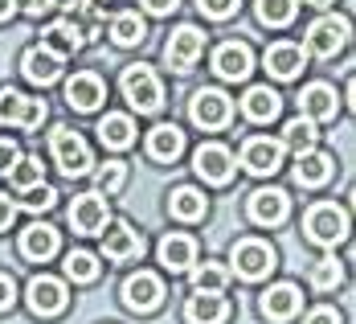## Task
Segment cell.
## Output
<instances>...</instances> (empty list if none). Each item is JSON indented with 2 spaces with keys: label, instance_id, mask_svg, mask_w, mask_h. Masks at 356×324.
Here are the masks:
<instances>
[{
  "label": "cell",
  "instance_id": "6da1fadb",
  "mask_svg": "<svg viewBox=\"0 0 356 324\" xmlns=\"http://www.w3.org/2000/svg\"><path fill=\"white\" fill-rule=\"evenodd\" d=\"M123 99L140 115H156L164 107V86H160L156 70L152 66H127L123 70Z\"/></svg>",
  "mask_w": 356,
  "mask_h": 324
},
{
  "label": "cell",
  "instance_id": "7a4b0ae2",
  "mask_svg": "<svg viewBox=\"0 0 356 324\" xmlns=\"http://www.w3.org/2000/svg\"><path fill=\"white\" fill-rule=\"evenodd\" d=\"M49 152H54V160H58V169H62L66 177H82V173H90V164H95L86 140H82L78 132H70V128H54Z\"/></svg>",
  "mask_w": 356,
  "mask_h": 324
},
{
  "label": "cell",
  "instance_id": "3957f363",
  "mask_svg": "<svg viewBox=\"0 0 356 324\" xmlns=\"http://www.w3.org/2000/svg\"><path fill=\"white\" fill-rule=\"evenodd\" d=\"M303 230H307V238H312V242H320V247H336V242L348 234V214H344L340 206L323 201V206H316V210H307Z\"/></svg>",
  "mask_w": 356,
  "mask_h": 324
},
{
  "label": "cell",
  "instance_id": "277c9868",
  "mask_svg": "<svg viewBox=\"0 0 356 324\" xmlns=\"http://www.w3.org/2000/svg\"><path fill=\"white\" fill-rule=\"evenodd\" d=\"M188 115H193V123H197V128L217 132V128H225V123L234 119V103H229V95H225V91L201 86V91L193 95V103H188Z\"/></svg>",
  "mask_w": 356,
  "mask_h": 324
},
{
  "label": "cell",
  "instance_id": "5b68a950",
  "mask_svg": "<svg viewBox=\"0 0 356 324\" xmlns=\"http://www.w3.org/2000/svg\"><path fill=\"white\" fill-rule=\"evenodd\" d=\"M41 119H45V99H29L21 91H0V123L33 132L41 128Z\"/></svg>",
  "mask_w": 356,
  "mask_h": 324
},
{
  "label": "cell",
  "instance_id": "8992f818",
  "mask_svg": "<svg viewBox=\"0 0 356 324\" xmlns=\"http://www.w3.org/2000/svg\"><path fill=\"white\" fill-rule=\"evenodd\" d=\"M283 140H270V136H254L242 144V169L254 173V177H270V173H279V164H283Z\"/></svg>",
  "mask_w": 356,
  "mask_h": 324
},
{
  "label": "cell",
  "instance_id": "52a82bcc",
  "mask_svg": "<svg viewBox=\"0 0 356 324\" xmlns=\"http://www.w3.org/2000/svg\"><path fill=\"white\" fill-rule=\"evenodd\" d=\"M25 300H29V312L33 316H58L66 304H70V291L62 279H54V275H37L29 291H25Z\"/></svg>",
  "mask_w": 356,
  "mask_h": 324
},
{
  "label": "cell",
  "instance_id": "ba28073f",
  "mask_svg": "<svg viewBox=\"0 0 356 324\" xmlns=\"http://www.w3.org/2000/svg\"><path fill=\"white\" fill-rule=\"evenodd\" d=\"M348 41V21L344 17H320L312 29H307V54L316 58H336Z\"/></svg>",
  "mask_w": 356,
  "mask_h": 324
},
{
  "label": "cell",
  "instance_id": "9c48e42d",
  "mask_svg": "<svg viewBox=\"0 0 356 324\" xmlns=\"http://www.w3.org/2000/svg\"><path fill=\"white\" fill-rule=\"evenodd\" d=\"M270 267H275V251L266 242H258V238L234 242V271L242 279H262V275H270Z\"/></svg>",
  "mask_w": 356,
  "mask_h": 324
},
{
  "label": "cell",
  "instance_id": "30bf717a",
  "mask_svg": "<svg viewBox=\"0 0 356 324\" xmlns=\"http://www.w3.org/2000/svg\"><path fill=\"white\" fill-rule=\"evenodd\" d=\"M193 169H197V177H205L209 185H225L238 164H234V152L225 144H201L193 152Z\"/></svg>",
  "mask_w": 356,
  "mask_h": 324
},
{
  "label": "cell",
  "instance_id": "8fae6325",
  "mask_svg": "<svg viewBox=\"0 0 356 324\" xmlns=\"http://www.w3.org/2000/svg\"><path fill=\"white\" fill-rule=\"evenodd\" d=\"M164 54H168V66H172V70H180V74L193 70V62L205 54V33H201L197 25H180L177 33L168 37V49H164Z\"/></svg>",
  "mask_w": 356,
  "mask_h": 324
},
{
  "label": "cell",
  "instance_id": "7c38bea8",
  "mask_svg": "<svg viewBox=\"0 0 356 324\" xmlns=\"http://www.w3.org/2000/svg\"><path fill=\"white\" fill-rule=\"evenodd\" d=\"M70 226H74V234H99V230H107V197H103V193H82V197H74Z\"/></svg>",
  "mask_w": 356,
  "mask_h": 324
},
{
  "label": "cell",
  "instance_id": "4fadbf2b",
  "mask_svg": "<svg viewBox=\"0 0 356 324\" xmlns=\"http://www.w3.org/2000/svg\"><path fill=\"white\" fill-rule=\"evenodd\" d=\"M160 300H164V284H160L152 271H140V275H131V279L123 284V304H127L131 312H156Z\"/></svg>",
  "mask_w": 356,
  "mask_h": 324
},
{
  "label": "cell",
  "instance_id": "5bb4252c",
  "mask_svg": "<svg viewBox=\"0 0 356 324\" xmlns=\"http://www.w3.org/2000/svg\"><path fill=\"white\" fill-rule=\"evenodd\" d=\"M262 66L266 74H275V78H299V70L307 66V49L303 45H295V41H275L270 49H266V58H262Z\"/></svg>",
  "mask_w": 356,
  "mask_h": 324
},
{
  "label": "cell",
  "instance_id": "9a60e30c",
  "mask_svg": "<svg viewBox=\"0 0 356 324\" xmlns=\"http://www.w3.org/2000/svg\"><path fill=\"white\" fill-rule=\"evenodd\" d=\"M213 70L221 74V78H229V82L250 78V70H254V54H250V45L246 41H225V45H217Z\"/></svg>",
  "mask_w": 356,
  "mask_h": 324
},
{
  "label": "cell",
  "instance_id": "2e32d148",
  "mask_svg": "<svg viewBox=\"0 0 356 324\" xmlns=\"http://www.w3.org/2000/svg\"><path fill=\"white\" fill-rule=\"evenodd\" d=\"M62 54H54L49 45H33V49H25V58H21V70L29 82L37 86H49V82H58V74H62Z\"/></svg>",
  "mask_w": 356,
  "mask_h": 324
},
{
  "label": "cell",
  "instance_id": "e0dca14e",
  "mask_svg": "<svg viewBox=\"0 0 356 324\" xmlns=\"http://www.w3.org/2000/svg\"><path fill=\"white\" fill-rule=\"evenodd\" d=\"M103 99H107V91H103V78H99V74L82 70L66 82V103H70L74 111H99Z\"/></svg>",
  "mask_w": 356,
  "mask_h": 324
},
{
  "label": "cell",
  "instance_id": "ac0fdd59",
  "mask_svg": "<svg viewBox=\"0 0 356 324\" xmlns=\"http://www.w3.org/2000/svg\"><path fill=\"white\" fill-rule=\"evenodd\" d=\"M299 304H303V291L295 288V284H279V288L262 291V300H258V308H262L266 321H291L299 312Z\"/></svg>",
  "mask_w": 356,
  "mask_h": 324
},
{
  "label": "cell",
  "instance_id": "d6986e66",
  "mask_svg": "<svg viewBox=\"0 0 356 324\" xmlns=\"http://www.w3.org/2000/svg\"><path fill=\"white\" fill-rule=\"evenodd\" d=\"M291 210V197H286L283 189H258L254 197H250V217L258 222V226H279Z\"/></svg>",
  "mask_w": 356,
  "mask_h": 324
},
{
  "label": "cell",
  "instance_id": "ffe728a7",
  "mask_svg": "<svg viewBox=\"0 0 356 324\" xmlns=\"http://www.w3.org/2000/svg\"><path fill=\"white\" fill-rule=\"evenodd\" d=\"M299 107L307 119H316V123H327V119H336V111H340V99H336V91L327 86V82H312L303 95H299Z\"/></svg>",
  "mask_w": 356,
  "mask_h": 324
},
{
  "label": "cell",
  "instance_id": "44dd1931",
  "mask_svg": "<svg viewBox=\"0 0 356 324\" xmlns=\"http://www.w3.org/2000/svg\"><path fill=\"white\" fill-rule=\"evenodd\" d=\"M140 251H143L140 230H131L127 222H115L111 230H103V254H107V259L123 263V259H136Z\"/></svg>",
  "mask_w": 356,
  "mask_h": 324
},
{
  "label": "cell",
  "instance_id": "7402d4cb",
  "mask_svg": "<svg viewBox=\"0 0 356 324\" xmlns=\"http://www.w3.org/2000/svg\"><path fill=\"white\" fill-rule=\"evenodd\" d=\"M332 169H336V160H332L327 152H316V148H307V152L295 156V180H299L303 189L323 185V180L332 177Z\"/></svg>",
  "mask_w": 356,
  "mask_h": 324
},
{
  "label": "cell",
  "instance_id": "603a6c76",
  "mask_svg": "<svg viewBox=\"0 0 356 324\" xmlns=\"http://www.w3.org/2000/svg\"><path fill=\"white\" fill-rule=\"evenodd\" d=\"M279 107H283V99L270 86H250L246 95H242V115H246L250 123H270L279 115Z\"/></svg>",
  "mask_w": 356,
  "mask_h": 324
},
{
  "label": "cell",
  "instance_id": "cb8c5ba5",
  "mask_svg": "<svg viewBox=\"0 0 356 324\" xmlns=\"http://www.w3.org/2000/svg\"><path fill=\"white\" fill-rule=\"evenodd\" d=\"M180 152H184V132L177 123H156L147 132V156L152 160H177Z\"/></svg>",
  "mask_w": 356,
  "mask_h": 324
},
{
  "label": "cell",
  "instance_id": "d4e9b609",
  "mask_svg": "<svg viewBox=\"0 0 356 324\" xmlns=\"http://www.w3.org/2000/svg\"><path fill=\"white\" fill-rule=\"evenodd\" d=\"M184 321L188 324H225L229 321V304L221 300V295H188V304H184Z\"/></svg>",
  "mask_w": 356,
  "mask_h": 324
},
{
  "label": "cell",
  "instance_id": "484cf974",
  "mask_svg": "<svg viewBox=\"0 0 356 324\" xmlns=\"http://www.w3.org/2000/svg\"><path fill=\"white\" fill-rule=\"evenodd\" d=\"M160 263L168 271H188L197 263V242L188 234H164L160 238Z\"/></svg>",
  "mask_w": 356,
  "mask_h": 324
},
{
  "label": "cell",
  "instance_id": "4316f807",
  "mask_svg": "<svg viewBox=\"0 0 356 324\" xmlns=\"http://www.w3.org/2000/svg\"><path fill=\"white\" fill-rule=\"evenodd\" d=\"M21 254L33 259V263H45L49 254H58V230L45 226V222H33V226L21 234Z\"/></svg>",
  "mask_w": 356,
  "mask_h": 324
},
{
  "label": "cell",
  "instance_id": "83f0119b",
  "mask_svg": "<svg viewBox=\"0 0 356 324\" xmlns=\"http://www.w3.org/2000/svg\"><path fill=\"white\" fill-rule=\"evenodd\" d=\"M41 45H49L54 54H62V58H70V54H78L82 45H86V33L74 25L70 17H62V21H54L49 29H45V41Z\"/></svg>",
  "mask_w": 356,
  "mask_h": 324
},
{
  "label": "cell",
  "instance_id": "f1b7e54d",
  "mask_svg": "<svg viewBox=\"0 0 356 324\" xmlns=\"http://www.w3.org/2000/svg\"><path fill=\"white\" fill-rule=\"evenodd\" d=\"M66 17L86 33V41H95V37L103 33V25H107V17H103V0H70V4H66Z\"/></svg>",
  "mask_w": 356,
  "mask_h": 324
},
{
  "label": "cell",
  "instance_id": "f546056e",
  "mask_svg": "<svg viewBox=\"0 0 356 324\" xmlns=\"http://www.w3.org/2000/svg\"><path fill=\"white\" fill-rule=\"evenodd\" d=\"M99 140H103L107 148H131V140H136V123H131V115L107 111V115L99 119Z\"/></svg>",
  "mask_w": 356,
  "mask_h": 324
},
{
  "label": "cell",
  "instance_id": "4dcf8cb0",
  "mask_svg": "<svg viewBox=\"0 0 356 324\" xmlns=\"http://www.w3.org/2000/svg\"><path fill=\"white\" fill-rule=\"evenodd\" d=\"M205 210H209V201H205V193L193 189V185H180L177 193L168 197V214L180 217V222H197V217H205Z\"/></svg>",
  "mask_w": 356,
  "mask_h": 324
},
{
  "label": "cell",
  "instance_id": "1f68e13d",
  "mask_svg": "<svg viewBox=\"0 0 356 324\" xmlns=\"http://www.w3.org/2000/svg\"><path fill=\"white\" fill-rule=\"evenodd\" d=\"M4 177L13 180L17 193H29V189H37V185H45V164H41L37 156H17L13 169H8Z\"/></svg>",
  "mask_w": 356,
  "mask_h": 324
},
{
  "label": "cell",
  "instance_id": "d6a6232c",
  "mask_svg": "<svg viewBox=\"0 0 356 324\" xmlns=\"http://www.w3.org/2000/svg\"><path fill=\"white\" fill-rule=\"evenodd\" d=\"M111 41L115 45H123V49H131V45H140L147 29H143V17L140 13H119V17H111Z\"/></svg>",
  "mask_w": 356,
  "mask_h": 324
},
{
  "label": "cell",
  "instance_id": "836d02e7",
  "mask_svg": "<svg viewBox=\"0 0 356 324\" xmlns=\"http://www.w3.org/2000/svg\"><path fill=\"white\" fill-rule=\"evenodd\" d=\"M225 288H229V271H225L221 263H201V267H193V291H197V295H221Z\"/></svg>",
  "mask_w": 356,
  "mask_h": 324
},
{
  "label": "cell",
  "instance_id": "e575fe53",
  "mask_svg": "<svg viewBox=\"0 0 356 324\" xmlns=\"http://www.w3.org/2000/svg\"><path fill=\"white\" fill-rule=\"evenodd\" d=\"M316 119H307V115H299V119H291L283 128V148H291L295 156L299 152H307V148H316Z\"/></svg>",
  "mask_w": 356,
  "mask_h": 324
},
{
  "label": "cell",
  "instance_id": "d590c367",
  "mask_svg": "<svg viewBox=\"0 0 356 324\" xmlns=\"http://www.w3.org/2000/svg\"><path fill=\"white\" fill-rule=\"evenodd\" d=\"M299 13V0H258V21L270 25V29H283L295 21Z\"/></svg>",
  "mask_w": 356,
  "mask_h": 324
},
{
  "label": "cell",
  "instance_id": "8d00e7d4",
  "mask_svg": "<svg viewBox=\"0 0 356 324\" xmlns=\"http://www.w3.org/2000/svg\"><path fill=\"white\" fill-rule=\"evenodd\" d=\"M66 275H70L74 284H90V279H99V259L90 251H70L66 254Z\"/></svg>",
  "mask_w": 356,
  "mask_h": 324
},
{
  "label": "cell",
  "instance_id": "74e56055",
  "mask_svg": "<svg viewBox=\"0 0 356 324\" xmlns=\"http://www.w3.org/2000/svg\"><path fill=\"white\" fill-rule=\"evenodd\" d=\"M123 180H127V164H123V160H107V164H99V169H95V185H99V189H95V193H119V189H123Z\"/></svg>",
  "mask_w": 356,
  "mask_h": 324
},
{
  "label": "cell",
  "instance_id": "f35d334b",
  "mask_svg": "<svg viewBox=\"0 0 356 324\" xmlns=\"http://www.w3.org/2000/svg\"><path fill=\"white\" fill-rule=\"evenodd\" d=\"M340 279H344V267H340V259H336V254L320 259V263H316V271H312V284H316L320 291H332Z\"/></svg>",
  "mask_w": 356,
  "mask_h": 324
},
{
  "label": "cell",
  "instance_id": "ab89813d",
  "mask_svg": "<svg viewBox=\"0 0 356 324\" xmlns=\"http://www.w3.org/2000/svg\"><path fill=\"white\" fill-rule=\"evenodd\" d=\"M197 4H201V13H205V17L225 21V17H234V13H238V4H242V0H197Z\"/></svg>",
  "mask_w": 356,
  "mask_h": 324
},
{
  "label": "cell",
  "instance_id": "60d3db41",
  "mask_svg": "<svg viewBox=\"0 0 356 324\" xmlns=\"http://www.w3.org/2000/svg\"><path fill=\"white\" fill-rule=\"evenodd\" d=\"M13 300H17V284H13L8 275H0V312H8Z\"/></svg>",
  "mask_w": 356,
  "mask_h": 324
},
{
  "label": "cell",
  "instance_id": "b9f144b4",
  "mask_svg": "<svg viewBox=\"0 0 356 324\" xmlns=\"http://www.w3.org/2000/svg\"><path fill=\"white\" fill-rule=\"evenodd\" d=\"M13 217H17V201L0 193V230H8V226H13Z\"/></svg>",
  "mask_w": 356,
  "mask_h": 324
},
{
  "label": "cell",
  "instance_id": "7bdbcfd3",
  "mask_svg": "<svg viewBox=\"0 0 356 324\" xmlns=\"http://www.w3.org/2000/svg\"><path fill=\"white\" fill-rule=\"evenodd\" d=\"M303 324H340V312H336V308H316Z\"/></svg>",
  "mask_w": 356,
  "mask_h": 324
},
{
  "label": "cell",
  "instance_id": "ee69618b",
  "mask_svg": "<svg viewBox=\"0 0 356 324\" xmlns=\"http://www.w3.org/2000/svg\"><path fill=\"white\" fill-rule=\"evenodd\" d=\"M140 4L147 8V13H156V17H168V13L177 8L180 0H140Z\"/></svg>",
  "mask_w": 356,
  "mask_h": 324
},
{
  "label": "cell",
  "instance_id": "f6af8a7d",
  "mask_svg": "<svg viewBox=\"0 0 356 324\" xmlns=\"http://www.w3.org/2000/svg\"><path fill=\"white\" fill-rule=\"evenodd\" d=\"M13 160H17V144H8V140H0V177L13 169Z\"/></svg>",
  "mask_w": 356,
  "mask_h": 324
},
{
  "label": "cell",
  "instance_id": "bcb514c9",
  "mask_svg": "<svg viewBox=\"0 0 356 324\" xmlns=\"http://www.w3.org/2000/svg\"><path fill=\"white\" fill-rule=\"evenodd\" d=\"M54 4H58V0H25V4H21V8H25V13H29V17H41V13H49V8H54Z\"/></svg>",
  "mask_w": 356,
  "mask_h": 324
},
{
  "label": "cell",
  "instance_id": "7dc6e473",
  "mask_svg": "<svg viewBox=\"0 0 356 324\" xmlns=\"http://www.w3.org/2000/svg\"><path fill=\"white\" fill-rule=\"evenodd\" d=\"M17 8H21V4H17V0H0V21H8V17H13V13H17Z\"/></svg>",
  "mask_w": 356,
  "mask_h": 324
},
{
  "label": "cell",
  "instance_id": "c3c4849f",
  "mask_svg": "<svg viewBox=\"0 0 356 324\" xmlns=\"http://www.w3.org/2000/svg\"><path fill=\"white\" fill-rule=\"evenodd\" d=\"M307 4H316V8H323V4H332V0H307Z\"/></svg>",
  "mask_w": 356,
  "mask_h": 324
}]
</instances>
